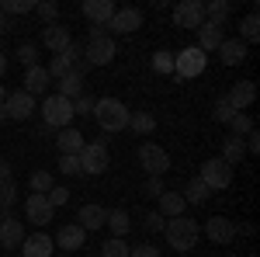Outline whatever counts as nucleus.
<instances>
[{"label":"nucleus","mask_w":260,"mask_h":257,"mask_svg":"<svg viewBox=\"0 0 260 257\" xmlns=\"http://www.w3.org/2000/svg\"><path fill=\"white\" fill-rule=\"evenodd\" d=\"M128 104H121L118 98H98L94 101V122H98L104 132H125L128 129Z\"/></svg>","instance_id":"nucleus-1"},{"label":"nucleus","mask_w":260,"mask_h":257,"mask_svg":"<svg viewBox=\"0 0 260 257\" xmlns=\"http://www.w3.org/2000/svg\"><path fill=\"white\" fill-rule=\"evenodd\" d=\"M163 233H167V243H170V250H180V254H187V250H194V247H198L201 226L194 222V219H187V216H177V219H167Z\"/></svg>","instance_id":"nucleus-2"},{"label":"nucleus","mask_w":260,"mask_h":257,"mask_svg":"<svg viewBox=\"0 0 260 257\" xmlns=\"http://www.w3.org/2000/svg\"><path fill=\"white\" fill-rule=\"evenodd\" d=\"M115 52H118L115 39L104 28H90V35L83 42V60H87V66H108V63L115 60Z\"/></svg>","instance_id":"nucleus-3"},{"label":"nucleus","mask_w":260,"mask_h":257,"mask_svg":"<svg viewBox=\"0 0 260 257\" xmlns=\"http://www.w3.org/2000/svg\"><path fill=\"white\" fill-rule=\"evenodd\" d=\"M39 111H42V125H49V129H70V122H73V101L59 98V94H45Z\"/></svg>","instance_id":"nucleus-4"},{"label":"nucleus","mask_w":260,"mask_h":257,"mask_svg":"<svg viewBox=\"0 0 260 257\" xmlns=\"http://www.w3.org/2000/svg\"><path fill=\"white\" fill-rule=\"evenodd\" d=\"M205 66H208V56L201 52L198 45H187V49L174 52V77H177V80L201 77V73H205Z\"/></svg>","instance_id":"nucleus-5"},{"label":"nucleus","mask_w":260,"mask_h":257,"mask_svg":"<svg viewBox=\"0 0 260 257\" xmlns=\"http://www.w3.org/2000/svg\"><path fill=\"white\" fill-rule=\"evenodd\" d=\"M198 181L208 188V191H225V188L233 184V167H229L225 160L212 157V160H205V163H201Z\"/></svg>","instance_id":"nucleus-6"},{"label":"nucleus","mask_w":260,"mask_h":257,"mask_svg":"<svg viewBox=\"0 0 260 257\" xmlns=\"http://www.w3.org/2000/svg\"><path fill=\"white\" fill-rule=\"evenodd\" d=\"M139 167L149 178H163L170 170V153L163 146H156V142H142L139 146Z\"/></svg>","instance_id":"nucleus-7"},{"label":"nucleus","mask_w":260,"mask_h":257,"mask_svg":"<svg viewBox=\"0 0 260 257\" xmlns=\"http://www.w3.org/2000/svg\"><path fill=\"white\" fill-rule=\"evenodd\" d=\"M80 157V170L83 174H104L111 167V153L104 142H83V150L77 153Z\"/></svg>","instance_id":"nucleus-8"},{"label":"nucleus","mask_w":260,"mask_h":257,"mask_svg":"<svg viewBox=\"0 0 260 257\" xmlns=\"http://www.w3.org/2000/svg\"><path fill=\"white\" fill-rule=\"evenodd\" d=\"M205 21V4L201 0H180L174 7V24L187 28V32H198V24Z\"/></svg>","instance_id":"nucleus-9"},{"label":"nucleus","mask_w":260,"mask_h":257,"mask_svg":"<svg viewBox=\"0 0 260 257\" xmlns=\"http://www.w3.org/2000/svg\"><path fill=\"white\" fill-rule=\"evenodd\" d=\"M4 111H7V119H14V122H28L35 115V98L28 91H11L7 101H4Z\"/></svg>","instance_id":"nucleus-10"},{"label":"nucleus","mask_w":260,"mask_h":257,"mask_svg":"<svg viewBox=\"0 0 260 257\" xmlns=\"http://www.w3.org/2000/svg\"><path fill=\"white\" fill-rule=\"evenodd\" d=\"M24 216H28V222H35L39 230H45V226L56 219V209L49 205L45 195H28L24 198Z\"/></svg>","instance_id":"nucleus-11"},{"label":"nucleus","mask_w":260,"mask_h":257,"mask_svg":"<svg viewBox=\"0 0 260 257\" xmlns=\"http://www.w3.org/2000/svg\"><path fill=\"white\" fill-rule=\"evenodd\" d=\"M205 237L212 240V243H233L236 240V222L233 219H225V216H212V219H205V230H201Z\"/></svg>","instance_id":"nucleus-12"},{"label":"nucleus","mask_w":260,"mask_h":257,"mask_svg":"<svg viewBox=\"0 0 260 257\" xmlns=\"http://www.w3.org/2000/svg\"><path fill=\"white\" fill-rule=\"evenodd\" d=\"M108 28H111L115 35H132V32L142 28V11L139 7H118L115 18L108 21Z\"/></svg>","instance_id":"nucleus-13"},{"label":"nucleus","mask_w":260,"mask_h":257,"mask_svg":"<svg viewBox=\"0 0 260 257\" xmlns=\"http://www.w3.org/2000/svg\"><path fill=\"white\" fill-rule=\"evenodd\" d=\"M56 254V243L52 237L39 230V233H24V243H21V257H52Z\"/></svg>","instance_id":"nucleus-14"},{"label":"nucleus","mask_w":260,"mask_h":257,"mask_svg":"<svg viewBox=\"0 0 260 257\" xmlns=\"http://www.w3.org/2000/svg\"><path fill=\"white\" fill-rule=\"evenodd\" d=\"M115 0H87L83 4V18L90 21V28H108V21L115 18Z\"/></svg>","instance_id":"nucleus-15"},{"label":"nucleus","mask_w":260,"mask_h":257,"mask_svg":"<svg viewBox=\"0 0 260 257\" xmlns=\"http://www.w3.org/2000/svg\"><path fill=\"white\" fill-rule=\"evenodd\" d=\"M42 42H45L49 52L59 56V52H66V49L73 45V35H70V28H62L59 21H56V24H45V28H42Z\"/></svg>","instance_id":"nucleus-16"},{"label":"nucleus","mask_w":260,"mask_h":257,"mask_svg":"<svg viewBox=\"0 0 260 257\" xmlns=\"http://www.w3.org/2000/svg\"><path fill=\"white\" fill-rule=\"evenodd\" d=\"M225 101H229L233 111H246V108L257 101V87H253V80H240V83H233L229 94H225Z\"/></svg>","instance_id":"nucleus-17"},{"label":"nucleus","mask_w":260,"mask_h":257,"mask_svg":"<svg viewBox=\"0 0 260 257\" xmlns=\"http://www.w3.org/2000/svg\"><path fill=\"white\" fill-rule=\"evenodd\" d=\"M21 243H24V226L14 216H4L0 219V247L4 250H21Z\"/></svg>","instance_id":"nucleus-18"},{"label":"nucleus","mask_w":260,"mask_h":257,"mask_svg":"<svg viewBox=\"0 0 260 257\" xmlns=\"http://www.w3.org/2000/svg\"><path fill=\"white\" fill-rule=\"evenodd\" d=\"M194 35H198V49L205 52V56H208V52H215L222 42H225V32H222L219 24H212V21H201Z\"/></svg>","instance_id":"nucleus-19"},{"label":"nucleus","mask_w":260,"mask_h":257,"mask_svg":"<svg viewBox=\"0 0 260 257\" xmlns=\"http://www.w3.org/2000/svg\"><path fill=\"white\" fill-rule=\"evenodd\" d=\"M83 240H87V230L77 226V222H66L59 233H56L52 243H56L59 250H70V254H73V250H80V247H83Z\"/></svg>","instance_id":"nucleus-20"},{"label":"nucleus","mask_w":260,"mask_h":257,"mask_svg":"<svg viewBox=\"0 0 260 257\" xmlns=\"http://www.w3.org/2000/svg\"><path fill=\"white\" fill-rule=\"evenodd\" d=\"M104 219H108V209H104V205H94V202H87V205H80V212H77V226H83L87 233H94V230L104 226Z\"/></svg>","instance_id":"nucleus-21"},{"label":"nucleus","mask_w":260,"mask_h":257,"mask_svg":"<svg viewBox=\"0 0 260 257\" xmlns=\"http://www.w3.org/2000/svg\"><path fill=\"white\" fill-rule=\"evenodd\" d=\"M184 209H187V202H184V195H180V191H163V195L156 198V212H160L163 219L184 216Z\"/></svg>","instance_id":"nucleus-22"},{"label":"nucleus","mask_w":260,"mask_h":257,"mask_svg":"<svg viewBox=\"0 0 260 257\" xmlns=\"http://www.w3.org/2000/svg\"><path fill=\"white\" fill-rule=\"evenodd\" d=\"M49 83H52V77H49L45 66H28V70H24V87H21V91H28V94L35 98V94H45Z\"/></svg>","instance_id":"nucleus-23"},{"label":"nucleus","mask_w":260,"mask_h":257,"mask_svg":"<svg viewBox=\"0 0 260 257\" xmlns=\"http://www.w3.org/2000/svg\"><path fill=\"white\" fill-rule=\"evenodd\" d=\"M83 142H87V139H83L80 129H59V136H56V146H59L62 157H77L83 150Z\"/></svg>","instance_id":"nucleus-24"},{"label":"nucleus","mask_w":260,"mask_h":257,"mask_svg":"<svg viewBox=\"0 0 260 257\" xmlns=\"http://www.w3.org/2000/svg\"><path fill=\"white\" fill-rule=\"evenodd\" d=\"M215 52H219V60L225 63V66H240V63L246 60V45H243L240 39H225Z\"/></svg>","instance_id":"nucleus-25"},{"label":"nucleus","mask_w":260,"mask_h":257,"mask_svg":"<svg viewBox=\"0 0 260 257\" xmlns=\"http://www.w3.org/2000/svg\"><path fill=\"white\" fill-rule=\"evenodd\" d=\"M56 87H59L56 94H59V98H66V101L80 98L83 91H87V83H83V77H80V73H77V70H70V73H66V77H62L59 83H56Z\"/></svg>","instance_id":"nucleus-26"},{"label":"nucleus","mask_w":260,"mask_h":257,"mask_svg":"<svg viewBox=\"0 0 260 257\" xmlns=\"http://www.w3.org/2000/svg\"><path fill=\"white\" fill-rule=\"evenodd\" d=\"M104 226L111 230V237H128V230H132V219L125 209H108V219H104Z\"/></svg>","instance_id":"nucleus-27"},{"label":"nucleus","mask_w":260,"mask_h":257,"mask_svg":"<svg viewBox=\"0 0 260 257\" xmlns=\"http://www.w3.org/2000/svg\"><path fill=\"white\" fill-rule=\"evenodd\" d=\"M219 160H225L229 167L243 163V160H246V146H243V139H236V136L222 139V157H219Z\"/></svg>","instance_id":"nucleus-28"},{"label":"nucleus","mask_w":260,"mask_h":257,"mask_svg":"<svg viewBox=\"0 0 260 257\" xmlns=\"http://www.w3.org/2000/svg\"><path fill=\"white\" fill-rule=\"evenodd\" d=\"M229 14H233L229 0H208V4H205V21H212V24H219V28H225Z\"/></svg>","instance_id":"nucleus-29"},{"label":"nucleus","mask_w":260,"mask_h":257,"mask_svg":"<svg viewBox=\"0 0 260 257\" xmlns=\"http://www.w3.org/2000/svg\"><path fill=\"white\" fill-rule=\"evenodd\" d=\"M128 129H132L136 136H149V132H156V119H153L149 111H132V115H128Z\"/></svg>","instance_id":"nucleus-30"},{"label":"nucleus","mask_w":260,"mask_h":257,"mask_svg":"<svg viewBox=\"0 0 260 257\" xmlns=\"http://www.w3.org/2000/svg\"><path fill=\"white\" fill-rule=\"evenodd\" d=\"M180 195H184V202H187V205H205L212 191H208V188H205L198 178H191L187 184H184V191H180Z\"/></svg>","instance_id":"nucleus-31"},{"label":"nucleus","mask_w":260,"mask_h":257,"mask_svg":"<svg viewBox=\"0 0 260 257\" xmlns=\"http://www.w3.org/2000/svg\"><path fill=\"white\" fill-rule=\"evenodd\" d=\"M257 39H260V18H257V11H250V14L240 21V42L250 45V42H257Z\"/></svg>","instance_id":"nucleus-32"},{"label":"nucleus","mask_w":260,"mask_h":257,"mask_svg":"<svg viewBox=\"0 0 260 257\" xmlns=\"http://www.w3.org/2000/svg\"><path fill=\"white\" fill-rule=\"evenodd\" d=\"M28 184H31V195H49V191L56 188V178H52L49 170H35Z\"/></svg>","instance_id":"nucleus-33"},{"label":"nucleus","mask_w":260,"mask_h":257,"mask_svg":"<svg viewBox=\"0 0 260 257\" xmlns=\"http://www.w3.org/2000/svg\"><path fill=\"white\" fill-rule=\"evenodd\" d=\"M132 250H128V243L121 237H108L104 243H101V257H128Z\"/></svg>","instance_id":"nucleus-34"},{"label":"nucleus","mask_w":260,"mask_h":257,"mask_svg":"<svg viewBox=\"0 0 260 257\" xmlns=\"http://www.w3.org/2000/svg\"><path fill=\"white\" fill-rule=\"evenodd\" d=\"M31 11H35V0H4V4H0V14H4V18H7V14H31Z\"/></svg>","instance_id":"nucleus-35"},{"label":"nucleus","mask_w":260,"mask_h":257,"mask_svg":"<svg viewBox=\"0 0 260 257\" xmlns=\"http://www.w3.org/2000/svg\"><path fill=\"white\" fill-rule=\"evenodd\" d=\"M18 202V188H14V181H7V184H0V219L11 216V205Z\"/></svg>","instance_id":"nucleus-36"},{"label":"nucleus","mask_w":260,"mask_h":257,"mask_svg":"<svg viewBox=\"0 0 260 257\" xmlns=\"http://www.w3.org/2000/svg\"><path fill=\"white\" fill-rule=\"evenodd\" d=\"M35 14L42 18V28H45V24H56V18H59V4H56V0H42V4H35Z\"/></svg>","instance_id":"nucleus-37"},{"label":"nucleus","mask_w":260,"mask_h":257,"mask_svg":"<svg viewBox=\"0 0 260 257\" xmlns=\"http://www.w3.org/2000/svg\"><path fill=\"white\" fill-rule=\"evenodd\" d=\"M229 129H233V136H236V139H243L246 132H253V119H250L246 111H236V115L229 119Z\"/></svg>","instance_id":"nucleus-38"},{"label":"nucleus","mask_w":260,"mask_h":257,"mask_svg":"<svg viewBox=\"0 0 260 257\" xmlns=\"http://www.w3.org/2000/svg\"><path fill=\"white\" fill-rule=\"evenodd\" d=\"M18 63L28 70V66H39V45L35 42H21L18 45Z\"/></svg>","instance_id":"nucleus-39"},{"label":"nucleus","mask_w":260,"mask_h":257,"mask_svg":"<svg viewBox=\"0 0 260 257\" xmlns=\"http://www.w3.org/2000/svg\"><path fill=\"white\" fill-rule=\"evenodd\" d=\"M153 70L163 77H174V52H156L153 56Z\"/></svg>","instance_id":"nucleus-40"},{"label":"nucleus","mask_w":260,"mask_h":257,"mask_svg":"<svg viewBox=\"0 0 260 257\" xmlns=\"http://www.w3.org/2000/svg\"><path fill=\"white\" fill-rule=\"evenodd\" d=\"M233 115H236V111L229 108V101H225V94H222V98L215 101V108H212V119L222 122V125H229V119H233Z\"/></svg>","instance_id":"nucleus-41"},{"label":"nucleus","mask_w":260,"mask_h":257,"mask_svg":"<svg viewBox=\"0 0 260 257\" xmlns=\"http://www.w3.org/2000/svg\"><path fill=\"white\" fill-rule=\"evenodd\" d=\"M94 94H87V91H83L80 98H73V115H94Z\"/></svg>","instance_id":"nucleus-42"},{"label":"nucleus","mask_w":260,"mask_h":257,"mask_svg":"<svg viewBox=\"0 0 260 257\" xmlns=\"http://www.w3.org/2000/svg\"><path fill=\"white\" fill-rule=\"evenodd\" d=\"M59 170L66 174V178H80V157H59Z\"/></svg>","instance_id":"nucleus-43"},{"label":"nucleus","mask_w":260,"mask_h":257,"mask_svg":"<svg viewBox=\"0 0 260 257\" xmlns=\"http://www.w3.org/2000/svg\"><path fill=\"white\" fill-rule=\"evenodd\" d=\"M45 198H49V205H52V209H62V205L70 202V191H66L62 184H56V188H52V191H49Z\"/></svg>","instance_id":"nucleus-44"},{"label":"nucleus","mask_w":260,"mask_h":257,"mask_svg":"<svg viewBox=\"0 0 260 257\" xmlns=\"http://www.w3.org/2000/svg\"><path fill=\"white\" fill-rule=\"evenodd\" d=\"M142 226H146L149 233H160L163 226H167V219H163L160 212H146V219H142Z\"/></svg>","instance_id":"nucleus-45"},{"label":"nucleus","mask_w":260,"mask_h":257,"mask_svg":"<svg viewBox=\"0 0 260 257\" xmlns=\"http://www.w3.org/2000/svg\"><path fill=\"white\" fill-rule=\"evenodd\" d=\"M142 191H146L149 198H160L163 191H167V188H163V178H149L146 184H142Z\"/></svg>","instance_id":"nucleus-46"},{"label":"nucleus","mask_w":260,"mask_h":257,"mask_svg":"<svg viewBox=\"0 0 260 257\" xmlns=\"http://www.w3.org/2000/svg\"><path fill=\"white\" fill-rule=\"evenodd\" d=\"M128 257H163V254L153 247V243H142V247H132V254H128Z\"/></svg>","instance_id":"nucleus-47"},{"label":"nucleus","mask_w":260,"mask_h":257,"mask_svg":"<svg viewBox=\"0 0 260 257\" xmlns=\"http://www.w3.org/2000/svg\"><path fill=\"white\" fill-rule=\"evenodd\" d=\"M7 181H11V163L0 157V184H7Z\"/></svg>","instance_id":"nucleus-48"},{"label":"nucleus","mask_w":260,"mask_h":257,"mask_svg":"<svg viewBox=\"0 0 260 257\" xmlns=\"http://www.w3.org/2000/svg\"><path fill=\"white\" fill-rule=\"evenodd\" d=\"M4 73H7V56L0 52V77H4Z\"/></svg>","instance_id":"nucleus-49"},{"label":"nucleus","mask_w":260,"mask_h":257,"mask_svg":"<svg viewBox=\"0 0 260 257\" xmlns=\"http://www.w3.org/2000/svg\"><path fill=\"white\" fill-rule=\"evenodd\" d=\"M4 101H7V91H4V83H0V108H4Z\"/></svg>","instance_id":"nucleus-50"},{"label":"nucleus","mask_w":260,"mask_h":257,"mask_svg":"<svg viewBox=\"0 0 260 257\" xmlns=\"http://www.w3.org/2000/svg\"><path fill=\"white\" fill-rule=\"evenodd\" d=\"M0 32H7V18L4 14H0Z\"/></svg>","instance_id":"nucleus-51"},{"label":"nucleus","mask_w":260,"mask_h":257,"mask_svg":"<svg viewBox=\"0 0 260 257\" xmlns=\"http://www.w3.org/2000/svg\"><path fill=\"white\" fill-rule=\"evenodd\" d=\"M4 122H7V111H4V108H0V125H4Z\"/></svg>","instance_id":"nucleus-52"},{"label":"nucleus","mask_w":260,"mask_h":257,"mask_svg":"<svg viewBox=\"0 0 260 257\" xmlns=\"http://www.w3.org/2000/svg\"><path fill=\"white\" fill-rule=\"evenodd\" d=\"M7 257H11V254H7Z\"/></svg>","instance_id":"nucleus-53"}]
</instances>
